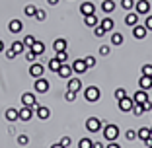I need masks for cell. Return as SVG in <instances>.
Returning a JSON list of instances; mask_svg holds the SVG:
<instances>
[{
    "label": "cell",
    "instance_id": "obj_21",
    "mask_svg": "<svg viewBox=\"0 0 152 148\" xmlns=\"http://www.w3.org/2000/svg\"><path fill=\"white\" fill-rule=\"evenodd\" d=\"M35 115L39 117L41 121H47V119L51 117V109H49V107H43V105H39V107L35 109Z\"/></svg>",
    "mask_w": 152,
    "mask_h": 148
},
{
    "label": "cell",
    "instance_id": "obj_39",
    "mask_svg": "<svg viewBox=\"0 0 152 148\" xmlns=\"http://www.w3.org/2000/svg\"><path fill=\"white\" fill-rule=\"evenodd\" d=\"M92 144H94V142L84 136V139H80V142H78V148H92Z\"/></svg>",
    "mask_w": 152,
    "mask_h": 148
},
{
    "label": "cell",
    "instance_id": "obj_31",
    "mask_svg": "<svg viewBox=\"0 0 152 148\" xmlns=\"http://www.w3.org/2000/svg\"><path fill=\"white\" fill-rule=\"evenodd\" d=\"M35 41H37V37H35V35H26V37L22 39V43L26 45V49H31V45L35 43Z\"/></svg>",
    "mask_w": 152,
    "mask_h": 148
},
{
    "label": "cell",
    "instance_id": "obj_38",
    "mask_svg": "<svg viewBox=\"0 0 152 148\" xmlns=\"http://www.w3.org/2000/svg\"><path fill=\"white\" fill-rule=\"evenodd\" d=\"M133 113H134L137 117H140V115L144 113V105H142V103H134V107H133Z\"/></svg>",
    "mask_w": 152,
    "mask_h": 148
},
{
    "label": "cell",
    "instance_id": "obj_34",
    "mask_svg": "<svg viewBox=\"0 0 152 148\" xmlns=\"http://www.w3.org/2000/svg\"><path fill=\"white\" fill-rule=\"evenodd\" d=\"M125 139L127 140H137V139H139V133H137L134 129H127L125 131Z\"/></svg>",
    "mask_w": 152,
    "mask_h": 148
},
{
    "label": "cell",
    "instance_id": "obj_13",
    "mask_svg": "<svg viewBox=\"0 0 152 148\" xmlns=\"http://www.w3.org/2000/svg\"><path fill=\"white\" fill-rule=\"evenodd\" d=\"M66 90H70V92H74V94H78V92L82 90V80H80V78H68Z\"/></svg>",
    "mask_w": 152,
    "mask_h": 148
},
{
    "label": "cell",
    "instance_id": "obj_5",
    "mask_svg": "<svg viewBox=\"0 0 152 148\" xmlns=\"http://www.w3.org/2000/svg\"><path fill=\"white\" fill-rule=\"evenodd\" d=\"M22 105H26V107H33V109H37L39 107V101L35 99V96L33 94H29V92H26V94H22Z\"/></svg>",
    "mask_w": 152,
    "mask_h": 148
},
{
    "label": "cell",
    "instance_id": "obj_22",
    "mask_svg": "<svg viewBox=\"0 0 152 148\" xmlns=\"http://www.w3.org/2000/svg\"><path fill=\"white\" fill-rule=\"evenodd\" d=\"M146 99H148V92L140 90V88L134 92V96H133V101H134V103H144Z\"/></svg>",
    "mask_w": 152,
    "mask_h": 148
},
{
    "label": "cell",
    "instance_id": "obj_17",
    "mask_svg": "<svg viewBox=\"0 0 152 148\" xmlns=\"http://www.w3.org/2000/svg\"><path fill=\"white\" fill-rule=\"evenodd\" d=\"M139 88H140V90H144V92H148L152 88V78L150 76H142V74H140V78H139Z\"/></svg>",
    "mask_w": 152,
    "mask_h": 148
},
{
    "label": "cell",
    "instance_id": "obj_16",
    "mask_svg": "<svg viewBox=\"0 0 152 148\" xmlns=\"http://www.w3.org/2000/svg\"><path fill=\"white\" fill-rule=\"evenodd\" d=\"M22 29H23V23L20 22V20L14 18V20H10V22H8V31L10 33H14V35H16V33H20Z\"/></svg>",
    "mask_w": 152,
    "mask_h": 148
},
{
    "label": "cell",
    "instance_id": "obj_37",
    "mask_svg": "<svg viewBox=\"0 0 152 148\" xmlns=\"http://www.w3.org/2000/svg\"><path fill=\"white\" fill-rule=\"evenodd\" d=\"M140 70H142V76H150L152 78V64L150 63L142 64V68H140Z\"/></svg>",
    "mask_w": 152,
    "mask_h": 148
},
{
    "label": "cell",
    "instance_id": "obj_55",
    "mask_svg": "<svg viewBox=\"0 0 152 148\" xmlns=\"http://www.w3.org/2000/svg\"><path fill=\"white\" fill-rule=\"evenodd\" d=\"M150 136H152V127H150Z\"/></svg>",
    "mask_w": 152,
    "mask_h": 148
},
{
    "label": "cell",
    "instance_id": "obj_27",
    "mask_svg": "<svg viewBox=\"0 0 152 148\" xmlns=\"http://www.w3.org/2000/svg\"><path fill=\"white\" fill-rule=\"evenodd\" d=\"M10 49H12L14 53H16V57H18L20 53H23V51H26V45H23L22 41H14L12 45H10Z\"/></svg>",
    "mask_w": 152,
    "mask_h": 148
},
{
    "label": "cell",
    "instance_id": "obj_24",
    "mask_svg": "<svg viewBox=\"0 0 152 148\" xmlns=\"http://www.w3.org/2000/svg\"><path fill=\"white\" fill-rule=\"evenodd\" d=\"M84 26L86 27H92V29H94L96 26H99L98 16H96V14H92V16H84Z\"/></svg>",
    "mask_w": 152,
    "mask_h": 148
},
{
    "label": "cell",
    "instance_id": "obj_57",
    "mask_svg": "<svg viewBox=\"0 0 152 148\" xmlns=\"http://www.w3.org/2000/svg\"><path fill=\"white\" fill-rule=\"evenodd\" d=\"M150 117H152V115H150Z\"/></svg>",
    "mask_w": 152,
    "mask_h": 148
},
{
    "label": "cell",
    "instance_id": "obj_12",
    "mask_svg": "<svg viewBox=\"0 0 152 148\" xmlns=\"http://www.w3.org/2000/svg\"><path fill=\"white\" fill-rule=\"evenodd\" d=\"M148 33V29L144 27V23H137V26L133 27V37L134 39H144Z\"/></svg>",
    "mask_w": 152,
    "mask_h": 148
},
{
    "label": "cell",
    "instance_id": "obj_36",
    "mask_svg": "<svg viewBox=\"0 0 152 148\" xmlns=\"http://www.w3.org/2000/svg\"><path fill=\"white\" fill-rule=\"evenodd\" d=\"M55 58L63 64V63H66V61H68V55H66V51H61V53H55Z\"/></svg>",
    "mask_w": 152,
    "mask_h": 148
},
{
    "label": "cell",
    "instance_id": "obj_19",
    "mask_svg": "<svg viewBox=\"0 0 152 148\" xmlns=\"http://www.w3.org/2000/svg\"><path fill=\"white\" fill-rule=\"evenodd\" d=\"M99 26L105 29V33H109V31H113V27H115V22H113L109 16H105L103 20H99Z\"/></svg>",
    "mask_w": 152,
    "mask_h": 148
},
{
    "label": "cell",
    "instance_id": "obj_10",
    "mask_svg": "<svg viewBox=\"0 0 152 148\" xmlns=\"http://www.w3.org/2000/svg\"><path fill=\"white\" fill-rule=\"evenodd\" d=\"M45 74V66L41 63H31V66H29V76L33 78H41Z\"/></svg>",
    "mask_w": 152,
    "mask_h": 148
},
{
    "label": "cell",
    "instance_id": "obj_56",
    "mask_svg": "<svg viewBox=\"0 0 152 148\" xmlns=\"http://www.w3.org/2000/svg\"><path fill=\"white\" fill-rule=\"evenodd\" d=\"M146 148H152V146H146Z\"/></svg>",
    "mask_w": 152,
    "mask_h": 148
},
{
    "label": "cell",
    "instance_id": "obj_23",
    "mask_svg": "<svg viewBox=\"0 0 152 148\" xmlns=\"http://www.w3.org/2000/svg\"><path fill=\"white\" fill-rule=\"evenodd\" d=\"M125 23H127L129 27H134L137 23H139V14H137V12H129V14L125 16Z\"/></svg>",
    "mask_w": 152,
    "mask_h": 148
},
{
    "label": "cell",
    "instance_id": "obj_7",
    "mask_svg": "<svg viewBox=\"0 0 152 148\" xmlns=\"http://www.w3.org/2000/svg\"><path fill=\"white\" fill-rule=\"evenodd\" d=\"M134 12L139 14V16H148V12H150V2H148V0L134 2Z\"/></svg>",
    "mask_w": 152,
    "mask_h": 148
},
{
    "label": "cell",
    "instance_id": "obj_43",
    "mask_svg": "<svg viewBox=\"0 0 152 148\" xmlns=\"http://www.w3.org/2000/svg\"><path fill=\"white\" fill-rule=\"evenodd\" d=\"M94 35L96 37H103V35H105V29H103L102 26H96L94 27Z\"/></svg>",
    "mask_w": 152,
    "mask_h": 148
},
{
    "label": "cell",
    "instance_id": "obj_2",
    "mask_svg": "<svg viewBox=\"0 0 152 148\" xmlns=\"http://www.w3.org/2000/svg\"><path fill=\"white\" fill-rule=\"evenodd\" d=\"M84 99L88 103H96L99 99V88L98 86H88L84 90Z\"/></svg>",
    "mask_w": 152,
    "mask_h": 148
},
{
    "label": "cell",
    "instance_id": "obj_50",
    "mask_svg": "<svg viewBox=\"0 0 152 148\" xmlns=\"http://www.w3.org/2000/svg\"><path fill=\"white\" fill-rule=\"evenodd\" d=\"M105 148H121V144H117L115 140H111V142H107V146Z\"/></svg>",
    "mask_w": 152,
    "mask_h": 148
},
{
    "label": "cell",
    "instance_id": "obj_53",
    "mask_svg": "<svg viewBox=\"0 0 152 148\" xmlns=\"http://www.w3.org/2000/svg\"><path fill=\"white\" fill-rule=\"evenodd\" d=\"M51 148H64L61 142H55V144H51Z\"/></svg>",
    "mask_w": 152,
    "mask_h": 148
},
{
    "label": "cell",
    "instance_id": "obj_18",
    "mask_svg": "<svg viewBox=\"0 0 152 148\" xmlns=\"http://www.w3.org/2000/svg\"><path fill=\"white\" fill-rule=\"evenodd\" d=\"M18 115H20V109H16V107H10V109H6V113H4L6 121H10V123L18 121V119H20Z\"/></svg>",
    "mask_w": 152,
    "mask_h": 148
},
{
    "label": "cell",
    "instance_id": "obj_52",
    "mask_svg": "<svg viewBox=\"0 0 152 148\" xmlns=\"http://www.w3.org/2000/svg\"><path fill=\"white\" fill-rule=\"evenodd\" d=\"M47 4H49V6H57L58 0H47Z\"/></svg>",
    "mask_w": 152,
    "mask_h": 148
},
{
    "label": "cell",
    "instance_id": "obj_41",
    "mask_svg": "<svg viewBox=\"0 0 152 148\" xmlns=\"http://www.w3.org/2000/svg\"><path fill=\"white\" fill-rule=\"evenodd\" d=\"M18 144L20 146H27V144H29V136L27 135H18Z\"/></svg>",
    "mask_w": 152,
    "mask_h": 148
},
{
    "label": "cell",
    "instance_id": "obj_1",
    "mask_svg": "<svg viewBox=\"0 0 152 148\" xmlns=\"http://www.w3.org/2000/svg\"><path fill=\"white\" fill-rule=\"evenodd\" d=\"M102 133H103V139L107 142H111V140H117V136H119V127L115 123H109V125H105L102 129Z\"/></svg>",
    "mask_w": 152,
    "mask_h": 148
},
{
    "label": "cell",
    "instance_id": "obj_11",
    "mask_svg": "<svg viewBox=\"0 0 152 148\" xmlns=\"http://www.w3.org/2000/svg\"><path fill=\"white\" fill-rule=\"evenodd\" d=\"M33 115H35V109H33V107H26V105H23V107L20 109V115H18V117H20V121L27 123Z\"/></svg>",
    "mask_w": 152,
    "mask_h": 148
},
{
    "label": "cell",
    "instance_id": "obj_3",
    "mask_svg": "<svg viewBox=\"0 0 152 148\" xmlns=\"http://www.w3.org/2000/svg\"><path fill=\"white\" fill-rule=\"evenodd\" d=\"M117 107H119V111H123V113H129V111H133V107H134V101H133V98L125 96V98L117 99Z\"/></svg>",
    "mask_w": 152,
    "mask_h": 148
},
{
    "label": "cell",
    "instance_id": "obj_51",
    "mask_svg": "<svg viewBox=\"0 0 152 148\" xmlns=\"http://www.w3.org/2000/svg\"><path fill=\"white\" fill-rule=\"evenodd\" d=\"M92 148H105V146H103L102 142H94V144H92Z\"/></svg>",
    "mask_w": 152,
    "mask_h": 148
},
{
    "label": "cell",
    "instance_id": "obj_26",
    "mask_svg": "<svg viewBox=\"0 0 152 148\" xmlns=\"http://www.w3.org/2000/svg\"><path fill=\"white\" fill-rule=\"evenodd\" d=\"M109 39H111V45L119 47V45H123V39H125V37H123V33H119V31H113Z\"/></svg>",
    "mask_w": 152,
    "mask_h": 148
},
{
    "label": "cell",
    "instance_id": "obj_29",
    "mask_svg": "<svg viewBox=\"0 0 152 148\" xmlns=\"http://www.w3.org/2000/svg\"><path fill=\"white\" fill-rule=\"evenodd\" d=\"M137 133H139V140H142V142L150 139V129H148V127H140Z\"/></svg>",
    "mask_w": 152,
    "mask_h": 148
},
{
    "label": "cell",
    "instance_id": "obj_47",
    "mask_svg": "<svg viewBox=\"0 0 152 148\" xmlns=\"http://www.w3.org/2000/svg\"><path fill=\"white\" fill-rule=\"evenodd\" d=\"M70 142H72V140H70V136H63V139H61V144H63L64 148H68V146H70Z\"/></svg>",
    "mask_w": 152,
    "mask_h": 148
},
{
    "label": "cell",
    "instance_id": "obj_9",
    "mask_svg": "<svg viewBox=\"0 0 152 148\" xmlns=\"http://www.w3.org/2000/svg\"><path fill=\"white\" fill-rule=\"evenodd\" d=\"M70 66H72V72H74V74H84V72H88V66H86L84 58H76Z\"/></svg>",
    "mask_w": 152,
    "mask_h": 148
},
{
    "label": "cell",
    "instance_id": "obj_48",
    "mask_svg": "<svg viewBox=\"0 0 152 148\" xmlns=\"http://www.w3.org/2000/svg\"><path fill=\"white\" fill-rule=\"evenodd\" d=\"M142 105H144V111H152V101H150V99H146Z\"/></svg>",
    "mask_w": 152,
    "mask_h": 148
},
{
    "label": "cell",
    "instance_id": "obj_33",
    "mask_svg": "<svg viewBox=\"0 0 152 148\" xmlns=\"http://www.w3.org/2000/svg\"><path fill=\"white\" fill-rule=\"evenodd\" d=\"M121 6H123V10H127V12H133L134 10V0H121Z\"/></svg>",
    "mask_w": 152,
    "mask_h": 148
},
{
    "label": "cell",
    "instance_id": "obj_30",
    "mask_svg": "<svg viewBox=\"0 0 152 148\" xmlns=\"http://www.w3.org/2000/svg\"><path fill=\"white\" fill-rule=\"evenodd\" d=\"M47 68H49L51 72H55V74H57V72H58V68H61V63H58L57 58L53 57V58L49 61V63H47Z\"/></svg>",
    "mask_w": 152,
    "mask_h": 148
},
{
    "label": "cell",
    "instance_id": "obj_15",
    "mask_svg": "<svg viewBox=\"0 0 152 148\" xmlns=\"http://www.w3.org/2000/svg\"><path fill=\"white\" fill-rule=\"evenodd\" d=\"M66 47H68V41L64 39V37H57V39L53 41V49H55V53L66 51Z\"/></svg>",
    "mask_w": 152,
    "mask_h": 148
},
{
    "label": "cell",
    "instance_id": "obj_45",
    "mask_svg": "<svg viewBox=\"0 0 152 148\" xmlns=\"http://www.w3.org/2000/svg\"><path fill=\"white\" fill-rule=\"evenodd\" d=\"M64 99H66V101H74L76 94H74V92H70V90H66V92H64Z\"/></svg>",
    "mask_w": 152,
    "mask_h": 148
},
{
    "label": "cell",
    "instance_id": "obj_32",
    "mask_svg": "<svg viewBox=\"0 0 152 148\" xmlns=\"http://www.w3.org/2000/svg\"><path fill=\"white\" fill-rule=\"evenodd\" d=\"M23 57H26V61H27V63H35V61H37V55L33 53L31 49H27V51H23Z\"/></svg>",
    "mask_w": 152,
    "mask_h": 148
},
{
    "label": "cell",
    "instance_id": "obj_8",
    "mask_svg": "<svg viewBox=\"0 0 152 148\" xmlns=\"http://www.w3.org/2000/svg\"><path fill=\"white\" fill-rule=\"evenodd\" d=\"M72 74H74V72H72V66L68 63H63V64H61V68H58V72H57V76L58 78H64V80L72 78Z\"/></svg>",
    "mask_w": 152,
    "mask_h": 148
},
{
    "label": "cell",
    "instance_id": "obj_49",
    "mask_svg": "<svg viewBox=\"0 0 152 148\" xmlns=\"http://www.w3.org/2000/svg\"><path fill=\"white\" fill-rule=\"evenodd\" d=\"M6 58H10V61H12V58H16V53H14L12 49H8V51H6Z\"/></svg>",
    "mask_w": 152,
    "mask_h": 148
},
{
    "label": "cell",
    "instance_id": "obj_42",
    "mask_svg": "<svg viewBox=\"0 0 152 148\" xmlns=\"http://www.w3.org/2000/svg\"><path fill=\"white\" fill-rule=\"evenodd\" d=\"M113 96H115V99H121V98H125V96H127V90H125V88H117Z\"/></svg>",
    "mask_w": 152,
    "mask_h": 148
},
{
    "label": "cell",
    "instance_id": "obj_14",
    "mask_svg": "<svg viewBox=\"0 0 152 148\" xmlns=\"http://www.w3.org/2000/svg\"><path fill=\"white\" fill-rule=\"evenodd\" d=\"M80 14L82 16H92V14H96V4L94 2H82L80 4Z\"/></svg>",
    "mask_w": 152,
    "mask_h": 148
},
{
    "label": "cell",
    "instance_id": "obj_35",
    "mask_svg": "<svg viewBox=\"0 0 152 148\" xmlns=\"http://www.w3.org/2000/svg\"><path fill=\"white\" fill-rule=\"evenodd\" d=\"M35 20H37V22H45V20H47V12H45L43 8H37V12H35Z\"/></svg>",
    "mask_w": 152,
    "mask_h": 148
},
{
    "label": "cell",
    "instance_id": "obj_20",
    "mask_svg": "<svg viewBox=\"0 0 152 148\" xmlns=\"http://www.w3.org/2000/svg\"><path fill=\"white\" fill-rule=\"evenodd\" d=\"M117 8V4L113 2V0H102V12L107 16V14H111L113 10Z\"/></svg>",
    "mask_w": 152,
    "mask_h": 148
},
{
    "label": "cell",
    "instance_id": "obj_40",
    "mask_svg": "<svg viewBox=\"0 0 152 148\" xmlns=\"http://www.w3.org/2000/svg\"><path fill=\"white\" fill-rule=\"evenodd\" d=\"M84 63L88 68H94L96 66V57H92V55H88V57H84Z\"/></svg>",
    "mask_w": 152,
    "mask_h": 148
},
{
    "label": "cell",
    "instance_id": "obj_44",
    "mask_svg": "<svg viewBox=\"0 0 152 148\" xmlns=\"http://www.w3.org/2000/svg\"><path fill=\"white\" fill-rule=\"evenodd\" d=\"M109 53H111V47H107V45H102V47H99V55H102V57H107Z\"/></svg>",
    "mask_w": 152,
    "mask_h": 148
},
{
    "label": "cell",
    "instance_id": "obj_54",
    "mask_svg": "<svg viewBox=\"0 0 152 148\" xmlns=\"http://www.w3.org/2000/svg\"><path fill=\"white\" fill-rule=\"evenodd\" d=\"M0 53H4V41L0 39Z\"/></svg>",
    "mask_w": 152,
    "mask_h": 148
},
{
    "label": "cell",
    "instance_id": "obj_46",
    "mask_svg": "<svg viewBox=\"0 0 152 148\" xmlns=\"http://www.w3.org/2000/svg\"><path fill=\"white\" fill-rule=\"evenodd\" d=\"M144 27H146L148 31H152V16H146V20H144Z\"/></svg>",
    "mask_w": 152,
    "mask_h": 148
},
{
    "label": "cell",
    "instance_id": "obj_6",
    "mask_svg": "<svg viewBox=\"0 0 152 148\" xmlns=\"http://www.w3.org/2000/svg\"><path fill=\"white\" fill-rule=\"evenodd\" d=\"M86 131H90V133H99V131H102V121H99L98 117H88V119H86Z\"/></svg>",
    "mask_w": 152,
    "mask_h": 148
},
{
    "label": "cell",
    "instance_id": "obj_28",
    "mask_svg": "<svg viewBox=\"0 0 152 148\" xmlns=\"http://www.w3.org/2000/svg\"><path fill=\"white\" fill-rule=\"evenodd\" d=\"M35 12H37L35 4H26V6H23V14H26L27 18H35Z\"/></svg>",
    "mask_w": 152,
    "mask_h": 148
},
{
    "label": "cell",
    "instance_id": "obj_25",
    "mask_svg": "<svg viewBox=\"0 0 152 148\" xmlns=\"http://www.w3.org/2000/svg\"><path fill=\"white\" fill-rule=\"evenodd\" d=\"M31 51H33V53L37 55V57H41V55H45V43H43V41H39V39H37L35 43L31 45Z\"/></svg>",
    "mask_w": 152,
    "mask_h": 148
},
{
    "label": "cell",
    "instance_id": "obj_4",
    "mask_svg": "<svg viewBox=\"0 0 152 148\" xmlns=\"http://www.w3.org/2000/svg\"><path fill=\"white\" fill-rule=\"evenodd\" d=\"M33 88H35L37 94H47V92L51 90V82L47 80V78H35V84H33Z\"/></svg>",
    "mask_w": 152,
    "mask_h": 148
}]
</instances>
